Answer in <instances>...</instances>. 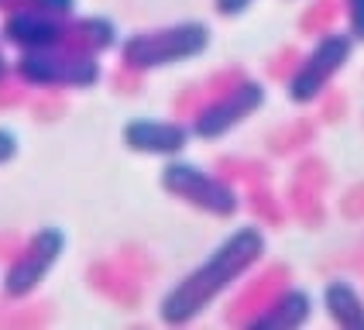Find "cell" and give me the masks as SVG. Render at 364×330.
<instances>
[{
	"label": "cell",
	"instance_id": "1",
	"mask_svg": "<svg viewBox=\"0 0 364 330\" xmlns=\"http://www.w3.org/2000/svg\"><path fill=\"white\" fill-rule=\"evenodd\" d=\"M264 251H268V238L258 224L234 227L200 265L189 268L182 279H176L165 289L162 299H159V320L168 327L193 324L220 296H227L234 286H241L244 279L262 265Z\"/></svg>",
	"mask_w": 364,
	"mask_h": 330
},
{
	"label": "cell",
	"instance_id": "2",
	"mask_svg": "<svg viewBox=\"0 0 364 330\" xmlns=\"http://www.w3.org/2000/svg\"><path fill=\"white\" fill-rule=\"evenodd\" d=\"M103 76H107L103 55H90V52H80L73 45H55V48L14 55V80L24 82L35 93L93 90L103 82Z\"/></svg>",
	"mask_w": 364,
	"mask_h": 330
},
{
	"label": "cell",
	"instance_id": "3",
	"mask_svg": "<svg viewBox=\"0 0 364 330\" xmlns=\"http://www.w3.org/2000/svg\"><path fill=\"white\" fill-rule=\"evenodd\" d=\"M206 48H210V28L203 21H179L165 28L131 31L127 38H121L117 55H121V65L148 76L155 69H172V65L200 59L206 55Z\"/></svg>",
	"mask_w": 364,
	"mask_h": 330
},
{
	"label": "cell",
	"instance_id": "4",
	"mask_svg": "<svg viewBox=\"0 0 364 330\" xmlns=\"http://www.w3.org/2000/svg\"><path fill=\"white\" fill-rule=\"evenodd\" d=\"M159 186H162L165 196H172L176 203L193 206V210H200L206 217H217V220H230L241 210V193L223 172L186 162L179 155L165 159Z\"/></svg>",
	"mask_w": 364,
	"mask_h": 330
},
{
	"label": "cell",
	"instance_id": "5",
	"mask_svg": "<svg viewBox=\"0 0 364 330\" xmlns=\"http://www.w3.org/2000/svg\"><path fill=\"white\" fill-rule=\"evenodd\" d=\"M354 35L350 31H337L330 28L316 41L309 45V52L296 59L292 73L285 76V97L296 107H309V103L323 100L330 93L333 80L347 69V62L354 59Z\"/></svg>",
	"mask_w": 364,
	"mask_h": 330
},
{
	"label": "cell",
	"instance_id": "6",
	"mask_svg": "<svg viewBox=\"0 0 364 330\" xmlns=\"http://www.w3.org/2000/svg\"><path fill=\"white\" fill-rule=\"evenodd\" d=\"M268 100V90L264 82L251 80V76H241L223 90H213L206 93V100L196 107V114L189 117V127H193V138L196 142H220L227 138L234 127H241L244 121H251L258 110Z\"/></svg>",
	"mask_w": 364,
	"mask_h": 330
},
{
	"label": "cell",
	"instance_id": "7",
	"mask_svg": "<svg viewBox=\"0 0 364 330\" xmlns=\"http://www.w3.org/2000/svg\"><path fill=\"white\" fill-rule=\"evenodd\" d=\"M65 255V230L55 224H45L38 230H31L24 241H21L7 265L0 272V289L7 299H28L35 289L52 275V268L62 262Z\"/></svg>",
	"mask_w": 364,
	"mask_h": 330
},
{
	"label": "cell",
	"instance_id": "8",
	"mask_svg": "<svg viewBox=\"0 0 364 330\" xmlns=\"http://www.w3.org/2000/svg\"><path fill=\"white\" fill-rule=\"evenodd\" d=\"M121 142L134 155L148 159H176L193 142V127L182 117H134L124 124Z\"/></svg>",
	"mask_w": 364,
	"mask_h": 330
},
{
	"label": "cell",
	"instance_id": "9",
	"mask_svg": "<svg viewBox=\"0 0 364 330\" xmlns=\"http://www.w3.org/2000/svg\"><path fill=\"white\" fill-rule=\"evenodd\" d=\"M69 18L73 14H45V11H18L0 14V35L14 52H38L55 48L69 38Z\"/></svg>",
	"mask_w": 364,
	"mask_h": 330
},
{
	"label": "cell",
	"instance_id": "10",
	"mask_svg": "<svg viewBox=\"0 0 364 330\" xmlns=\"http://www.w3.org/2000/svg\"><path fill=\"white\" fill-rule=\"evenodd\" d=\"M309 316H313V296L306 289L285 282L244 324L247 327H262V330H285V327H303Z\"/></svg>",
	"mask_w": 364,
	"mask_h": 330
},
{
	"label": "cell",
	"instance_id": "11",
	"mask_svg": "<svg viewBox=\"0 0 364 330\" xmlns=\"http://www.w3.org/2000/svg\"><path fill=\"white\" fill-rule=\"evenodd\" d=\"M65 45L90 52V55H107L121 45V31L117 24L103 14H73L69 18V38Z\"/></svg>",
	"mask_w": 364,
	"mask_h": 330
},
{
	"label": "cell",
	"instance_id": "12",
	"mask_svg": "<svg viewBox=\"0 0 364 330\" xmlns=\"http://www.w3.org/2000/svg\"><path fill=\"white\" fill-rule=\"evenodd\" d=\"M323 309L326 316L344 330H364V296L350 279H330L323 286Z\"/></svg>",
	"mask_w": 364,
	"mask_h": 330
},
{
	"label": "cell",
	"instance_id": "13",
	"mask_svg": "<svg viewBox=\"0 0 364 330\" xmlns=\"http://www.w3.org/2000/svg\"><path fill=\"white\" fill-rule=\"evenodd\" d=\"M80 0H0V14L18 11H45V14H76Z\"/></svg>",
	"mask_w": 364,
	"mask_h": 330
},
{
	"label": "cell",
	"instance_id": "14",
	"mask_svg": "<svg viewBox=\"0 0 364 330\" xmlns=\"http://www.w3.org/2000/svg\"><path fill=\"white\" fill-rule=\"evenodd\" d=\"M337 7H341L354 41H364V0H337Z\"/></svg>",
	"mask_w": 364,
	"mask_h": 330
},
{
	"label": "cell",
	"instance_id": "15",
	"mask_svg": "<svg viewBox=\"0 0 364 330\" xmlns=\"http://www.w3.org/2000/svg\"><path fill=\"white\" fill-rule=\"evenodd\" d=\"M18 151H21L18 134H14L11 127H0V165L14 162V159H18Z\"/></svg>",
	"mask_w": 364,
	"mask_h": 330
},
{
	"label": "cell",
	"instance_id": "16",
	"mask_svg": "<svg viewBox=\"0 0 364 330\" xmlns=\"http://www.w3.org/2000/svg\"><path fill=\"white\" fill-rule=\"evenodd\" d=\"M255 0H213V11L220 18H241L244 11H251Z\"/></svg>",
	"mask_w": 364,
	"mask_h": 330
},
{
	"label": "cell",
	"instance_id": "17",
	"mask_svg": "<svg viewBox=\"0 0 364 330\" xmlns=\"http://www.w3.org/2000/svg\"><path fill=\"white\" fill-rule=\"evenodd\" d=\"M11 76H14V59L7 55V41L0 35V82H7Z\"/></svg>",
	"mask_w": 364,
	"mask_h": 330
}]
</instances>
